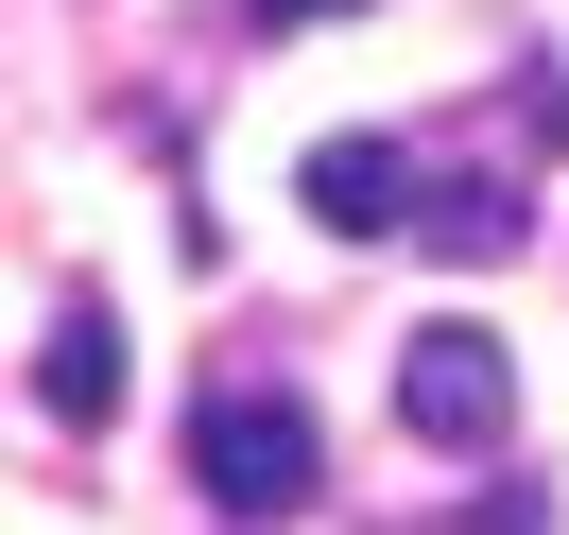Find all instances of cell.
Masks as SVG:
<instances>
[{
  "label": "cell",
  "mask_w": 569,
  "mask_h": 535,
  "mask_svg": "<svg viewBox=\"0 0 569 535\" xmlns=\"http://www.w3.org/2000/svg\"><path fill=\"white\" fill-rule=\"evenodd\" d=\"M397 415H415L431 449H500V415H518V363H500L483 328H415V346H397Z\"/></svg>",
  "instance_id": "7a4b0ae2"
},
{
  "label": "cell",
  "mask_w": 569,
  "mask_h": 535,
  "mask_svg": "<svg viewBox=\"0 0 569 535\" xmlns=\"http://www.w3.org/2000/svg\"><path fill=\"white\" fill-rule=\"evenodd\" d=\"M311 415H293L277 380H242V397H208V415H190V484L224 501V518H293V501H311Z\"/></svg>",
  "instance_id": "6da1fadb"
},
{
  "label": "cell",
  "mask_w": 569,
  "mask_h": 535,
  "mask_svg": "<svg viewBox=\"0 0 569 535\" xmlns=\"http://www.w3.org/2000/svg\"><path fill=\"white\" fill-rule=\"evenodd\" d=\"M311 225L328 242H397V225H415V156L397 139H328L311 156Z\"/></svg>",
  "instance_id": "3957f363"
},
{
  "label": "cell",
  "mask_w": 569,
  "mask_h": 535,
  "mask_svg": "<svg viewBox=\"0 0 569 535\" xmlns=\"http://www.w3.org/2000/svg\"><path fill=\"white\" fill-rule=\"evenodd\" d=\"M259 18H328V0H259Z\"/></svg>",
  "instance_id": "8992f818"
},
{
  "label": "cell",
  "mask_w": 569,
  "mask_h": 535,
  "mask_svg": "<svg viewBox=\"0 0 569 535\" xmlns=\"http://www.w3.org/2000/svg\"><path fill=\"white\" fill-rule=\"evenodd\" d=\"M36 415H70V432L121 415V328H104V294H70V311L36 328Z\"/></svg>",
  "instance_id": "277c9868"
},
{
  "label": "cell",
  "mask_w": 569,
  "mask_h": 535,
  "mask_svg": "<svg viewBox=\"0 0 569 535\" xmlns=\"http://www.w3.org/2000/svg\"><path fill=\"white\" fill-rule=\"evenodd\" d=\"M415 242H431V259H518V190H500V174L431 190V208H415Z\"/></svg>",
  "instance_id": "5b68a950"
}]
</instances>
